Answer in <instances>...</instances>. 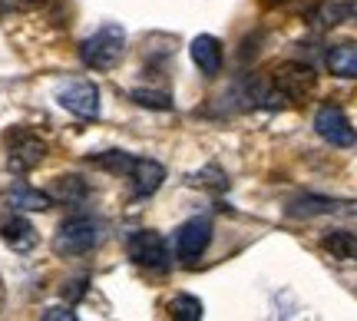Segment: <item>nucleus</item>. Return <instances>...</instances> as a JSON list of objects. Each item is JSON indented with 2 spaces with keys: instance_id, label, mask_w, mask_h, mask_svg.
Listing matches in <instances>:
<instances>
[{
  "instance_id": "24",
  "label": "nucleus",
  "mask_w": 357,
  "mask_h": 321,
  "mask_svg": "<svg viewBox=\"0 0 357 321\" xmlns=\"http://www.w3.org/2000/svg\"><path fill=\"white\" fill-rule=\"evenodd\" d=\"M43 318H47V321H77V311H70V308H47V311H43Z\"/></svg>"
},
{
  "instance_id": "14",
  "label": "nucleus",
  "mask_w": 357,
  "mask_h": 321,
  "mask_svg": "<svg viewBox=\"0 0 357 321\" xmlns=\"http://www.w3.org/2000/svg\"><path fill=\"white\" fill-rule=\"evenodd\" d=\"M331 212H344V202L337 199H324V195H301L288 206L291 218H311V216H331Z\"/></svg>"
},
{
  "instance_id": "21",
  "label": "nucleus",
  "mask_w": 357,
  "mask_h": 321,
  "mask_svg": "<svg viewBox=\"0 0 357 321\" xmlns=\"http://www.w3.org/2000/svg\"><path fill=\"white\" fill-rule=\"evenodd\" d=\"M192 186H202V189H215V193H225L229 189V179H225V172L218 166H208L202 172H195L192 176Z\"/></svg>"
},
{
  "instance_id": "10",
  "label": "nucleus",
  "mask_w": 357,
  "mask_h": 321,
  "mask_svg": "<svg viewBox=\"0 0 357 321\" xmlns=\"http://www.w3.org/2000/svg\"><path fill=\"white\" fill-rule=\"evenodd\" d=\"M129 182H132V195H136V199H146V195L159 193V186L166 182V166L155 163V159L136 156V166L129 172Z\"/></svg>"
},
{
  "instance_id": "1",
  "label": "nucleus",
  "mask_w": 357,
  "mask_h": 321,
  "mask_svg": "<svg viewBox=\"0 0 357 321\" xmlns=\"http://www.w3.org/2000/svg\"><path fill=\"white\" fill-rule=\"evenodd\" d=\"M126 53V30L119 24H106L100 27L96 33H89L83 43H79V60L89 66V70H113L119 66Z\"/></svg>"
},
{
  "instance_id": "3",
  "label": "nucleus",
  "mask_w": 357,
  "mask_h": 321,
  "mask_svg": "<svg viewBox=\"0 0 357 321\" xmlns=\"http://www.w3.org/2000/svg\"><path fill=\"white\" fill-rule=\"evenodd\" d=\"M100 245V222L93 216H73L66 218L60 232H56V239H53V248H56V255L63 258H73V255H86Z\"/></svg>"
},
{
  "instance_id": "23",
  "label": "nucleus",
  "mask_w": 357,
  "mask_h": 321,
  "mask_svg": "<svg viewBox=\"0 0 357 321\" xmlns=\"http://www.w3.org/2000/svg\"><path fill=\"white\" fill-rule=\"evenodd\" d=\"M83 295H86V278H77V282H66V288H63V298H66V301H79Z\"/></svg>"
},
{
  "instance_id": "6",
  "label": "nucleus",
  "mask_w": 357,
  "mask_h": 321,
  "mask_svg": "<svg viewBox=\"0 0 357 321\" xmlns=\"http://www.w3.org/2000/svg\"><path fill=\"white\" fill-rule=\"evenodd\" d=\"M56 103L63 106L66 113L79 116V119H96L102 110L100 90L89 80H66L63 87L56 90Z\"/></svg>"
},
{
  "instance_id": "25",
  "label": "nucleus",
  "mask_w": 357,
  "mask_h": 321,
  "mask_svg": "<svg viewBox=\"0 0 357 321\" xmlns=\"http://www.w3.org/2000/svg\"><path fill=\"white\" fill-rule=\"evenodd\" d=\"M10 7H17V10H30V7H40L43 0H7Z\"/></svg>"
},
{
  "instance_id": "13",
  "label": "nucleus",
  "mask_w": 357,
  "mask_h": 321,
  "mask_svg": "<svg viewBox=\"0 0 357 321\" xmlns=\"http://www.w3.org/2000/svg\"><path fill=\"white\" fill-rule=\"evenodd\" d=\"M354 13L351 3H334V0H318V7L307 13V24L314 27V30H331V27L344 24L347 17Z\"/></svg>"
},
{
  "instance_id": "15",
  "label": "nucleus",
  "mask_w": 357,
  "mask_h": 321,
  "mask_svg": "<svg viewBox=\"0 0 357 321\" xmlns=\"http://www.w3.org/2000/svg\"><path fill=\"white\" fill-rule=\"evenodd\" d=\"M324 64L331 70L334 77L341 80H357V43H337L328 50Z\"/></svg>"
},
{
  "instance_id": "7",
  "label": "nucleus",
  "mask_w": 357,
  "mask_h": 321,
  "mask_svg": "<svg viewBox=\"0 0 357 321\" xmlns=\"http://www.w3.org/2000/svg\"><path fill=\"white\" fill-rule=\"evenodd\" d=\"M0 242L7 245L10 252H17V255H26V252H33L40 242L37 229H33V222L20 212V209H3L0 212Z\"/></svg>"
},
{
  "instance_id": "8",
  "label": "nucleus",
  "mask_w": 357,
  "mask_h": 321,
  "mask_svg": "<svg viewBox=\"0 0 357 321\" xmlns=\"http://www.w3.org/2000/svg\"><path fill=\"white\" fill-rule=\"evenodd\" d=\"M208 245H212V222L205 216H195L178 225V232H176V258L178 262H185V265L199 262Z\"/></svg>"
},
{
  "instance_id": "2",
  "label": "nucleus",
  "mask_w": 357,
  "mask_h": 321,
  "mask_svg": "<svg viewBox=\"0 0 357 321\" xmlns=\"http://www.w3.org/2000/svg\"><path fill=\"white\" fill-rule=\"evenodd\" d=\"M3 153H7V169L13 176H26L47 159V142L30 129L13 126L3 133Z\"/></svg>"
},
{
  "instance_id": "20",
  "label": "nucleus",
  "mask_w": 357,
  "mask_h": 321,
  "mask_svg": "<svg viewBox=\"0 0 357 321\" xmlns=\"http://www.w3.org/2000/svg\"><path fill=\"white\" fill-rule=\"evenodd\" d=\"M132 100L146 110H162V113L172 110V96L166 90H132Z\"/></svg>"
},
{
  "instance_id": "5",
  "label": "nucleus",
  "mask_w": 357,
  "mask_h": 321,
  "mask_svg": "<svg viewBox=\"0 0 357 321\" xmlns=\"http://www.w3.org/2000/svg\"><path fill=\"white\" fill-rule=\"evenodd\" d=\"M126 255L142 265V269H153V271H169L172 265V258H169V245L166 239L153 229H139L132 232L126 239Z\"/></svg>"
},
{
  "instance_id": "9",
  "label": "nucleus",
  "mask_w": 357,
  "mask_h": 321,
  "mask_svg": "<svg viewBox=\"0 0 357 321\" xmlns=\"http://www.w3.org/2000/svg\"><path fill=\"white\" fill-rule=\"evenodd\" d=\"M314 129H318V136L324 142H331L337 149H351L357 146V129L351 126V119L341 106H321L318 116H314Z\"/></svg>"
},
{
  "instance_id": "12",
  "label": "nucleus",
  "mask_w": 357,
  "mask_h": 321,
  "mask_svg": "<svg viewBox=\"0 0 357 321\" xmlns=\"http://www.w3.org/2000/svg\"><path fill=\"white\" fill-rule=\"evenodd\" d=\"M192 64L202 70L205 77H215L218 70H222V64H225V53H222V43H218V37H212V33H199V37L192 40Z\"/></svg>"
},
{
  "instance_id": "4",
  "label": "nucleus",
  "mask_w": 357,
  "mask_h": 321,
  "mask_svg": "<svg viewBox=\"0 0 357 321\" xmlns=\"http://www.w3.org/2000/svg\"><path fill=\"white\" fill-rule=\"evenodd\" d=\"M318 87V73L307 64H281L275 73H271V96L278 100H288V103H305L307 96Z\"/></svg>"
},
{
  "instance_id": "26",
  "label": "nucleus",
  "mask_w": 357,
  "mask_h": 321,
  "mask_svg": "<svg viewBox=\"0 0 357 321\" xmlns=\"http://www.w3.org/2000/svg\"><path fill=\"white\" fill-rule=\"evenodd\" d=\"M3 305H7V288H3V275H0V311H3Z\"/></svg>"
},
{
  "instance_id": "22",
  "label": "nucleus",
  "mask_w": 357,
  "mask_h": 321,
  "mask_svg": "<svg viewBox=\"0 0 357 321\" xmlns=\"http://www.w3.org/2000/svg\"><path fill=\"white\" fill-rule=\"evenodd\" d=\"M265 7H271V10H288V13H311L314 7H318V0H261Z\"/></svg>"
},
{
  "instance_id": "18",
  "label": "nucleus",
  "mask_w": 357,
  "mask_h": 321,
  "mask_svg": "<svg viewBox=\"0 0 357 321\" xmlns=\"http://www.w3.org/2000/svg\"><path fill=\"white\" fill-rule=\"evenodd\" d=\"M86 182L79 179V176H60V179L53 182V189H50V195H53V202H73L77 206L79 199H86Z\"/></svg>"
},
{
  "instance_id": "11",
  "label": "nucleus",
  "mask_w": 357,
  "mask_h": 321,
  "mask_svg": "<svg viewBox=\"0 0 357 321\" xmlns=\"http://www.w3.org/2000/svg\"><path fill=\"white\" fill-rule=\"evenodd\" d=\"M3 206L20 209V212H47L53 206V195L50 193H40L26 182H10L3 189Z\"/></svg>"
},
{
  "instance_id": "16",
  "label": "nucleus",
  "mask_w": 357,
  "mask_h": 321,
  "mask_svg": "<svg viewBox=\"0 0 357 321\" xmlns=\"http://www.w3.org/2000/svg\"><path fill=\"white\" fill-rule=\"evenodd\" d=\"M321 248L337 262H357V235L344 229H334L321 239Z\"/></svg>"
},
{
  "instance_id": "19",
  "label": "nucleus",
  "mask_w": 357,
  "mask_h": 321,
  "mask_svg": "<svg viewBox=\"0 0 357 321\" xmlns=\"http://www.w3.org/2000/svg\"><path fill=\"white\" fill-rule=\"evenodd\" d=\"M166 311H169V318H176V321H202V315H205L202 301L195 295H176L166 305Z\"/></svg>"
},
{
  "instance_id": "17",
  "label": "nucleus",
  "mask_w": 357,
  "mask_h": 321,
  "mask_svg": "<svg viewBox=\"0 0 357 321\" xmlns=\"http://www.w3.org/2000/svg\"><path fill=\"white\" fill-rule=\"evenodd\" d=\"M89 163H93V166H100V169H106V172H116V176H126L129 179V172H132V166H136V156L123 153V149H109V153L89 156Z\"/></svg>"
}]
</instances>
